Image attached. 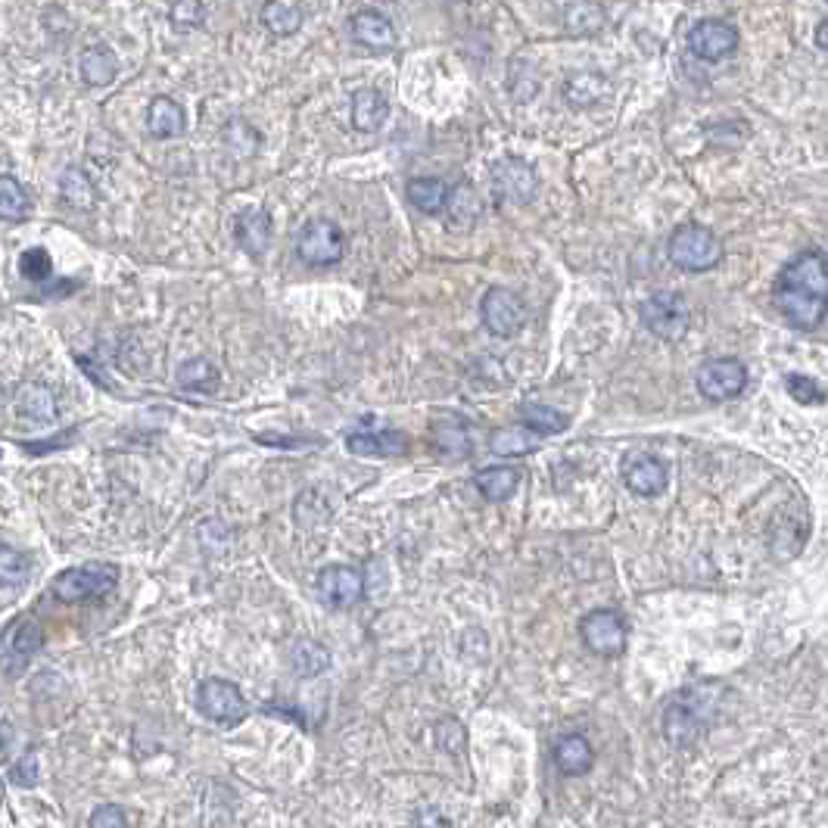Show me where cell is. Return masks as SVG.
I'll return each mask as SVG.
<instances>
[{"label": "cell", "instance_id": "obj_1", "mask_svg": "<svg viewBox=\"0 0 828 828\" xmlns=\"http://www.w3.org/2000/svg\"><path fill=\"white\" fill-rule=\"evenodd\" d=\"M776 306L795 331H816L828 318V259L819 249H804L782 266Z\"/></svg>", "mask_w": 828, "mask_h": 828}, {"label": "cell", "instance_id": "obj_2", "mask_svg": "<svg viewBox=\"0 0 828 828\" xmlns=\"http://www.w3.org/2000/svg\"><path fill=\"white\" fill-rule=\"evenodd\" d=\"M666 256L670 262L689 271V275H701V271H713L723 262V240L697 221H685L666 240Z\"/></svg>", "mask_w": 828, "mask_h": 828}, {"label": "cell", "instance_id": "obj_3", "mask_svg": "<svg viewBox=\"0 0 828 828\" xmlns=\"http://www.w3.org/2000/svg\"><path fill=\"white\" fill-rule=\"evenodd\" d=\"M118 586V567L116 563L106 561H94V563H82V567H72L66 573H60L53 586H50V596L60 598L63 604H79V601H87V598H100L110 596Z\"/></svg>", "mask_w": 828, "mask_h": 828}, {"label": "cell", "instance_id": "obj_4", "mask_svg": "<svg viewBox=\"0 0 828 828\" xmlns=\"http://www.w3.org/2000/svg\"><path fill=\"white\" fill-rule=\"evenodd\" d=\"M639 318L645 324L648 331L654 337H661L666 343H676L682 340L689 328H692V309L682 293L676 290H658L639 306Z\"/></svg>", "mask_w": 828, "mask_h": 828}, {"label": "cell", "instance_id": "obj_5", "mask_svg": "<svg viewBox=\"0 0 828 828\" xmlns=\"http://www.w3.org/2000/svg\"><path fill=\"white\" fill-rule=\"evenodd\" d=\"M713 713V701H707V695L695 689V692H682L680 697H673L666 704V713H663V735L670 745H692L697 735L704 732L707 720Z\"/></svg>", "mask_w": 828, "mask_h": 828}, {"label": "cell", "instance_id": "obj_6", "mask_svg": "<svg viewBox=\"0 0 828 828\" xmlns=\"http://www.w3.org/2000/svg\"><path fill=\"white\" fill-rule=\"evenodd\" d=\"M297 252L306 266H337L343 259V252H346V237H343V231L333 221L315 218V221L302 225V231L297 237Z\"/></svg>", "mask_w": 828, "mask_h": 828}, {"label": "cell", "instance_id": "obj_7", "mask_svg": "<svg viewBox=\"0 0 828 828\" xmlns=\"http://www.w3.org/2000/svg\"><path fill=\"white\" fill-rule=\"evenodd\" d=\"M197 711L218 726L234 729L247 720V701L234 682L203 680L197 689Z\"/></svg>", "mask_w": 828, "mask_h": 828}, {"label": "cell", "instance_id": "obj_8", "mask_svg": "<svg viewBox=\"0 0 828 828\" xmlns=\"http://www.w3.org/2000/svg\"><path fill=\"white\" fill-rule=\"evenodd\" d=\"M480 318L483 328L498 337V340H508V337H517L527 324V302L517 297L514 290H505V287H493L480 302Z\"/></svg>", "mask_w": 828, "mask_h": 828}, {"label": "cell", "instance_id": "obj_9", "mask_svg": "<svg viewBox=\"0 0 828 828\" xmlns=\"http://www.w3.org/2000/svg\"><path fill=\"white\" fill-rule=\"evenodd\" d=\"M747 386V368L738 359H711L697 371V390L701 396L711 402H729V399L742 396Z\"/></svg>", "mask_w": 828, "mask_h": 828}, {"label": "cell", "instance_id": "obj_10", "mask_svg": "<svg viewBox=\"0 0 828 828\" xmlns=\"http://www.w3.org/2000/svg\"><path fill=\"white\" fill-rule=\"evenodd\" d=\"M318 596L333 611L355 608L362 601V596H365V580H362V573L355 567L331 563V567H324L318 573Z\"/></svg>", "mask_w": 828, "mask_h": 828}, {"label": "cell", "instance_id": "obj_11", "mask_svg": "<svg viewBox=\"0 0 828 828\" xmlns=\"http://www.w3.org/2000/svg\"><path fill=\"white\" fill-rule=\"evenodd\" d=\"M582 642L601 658H617L627 648V623L617 611H592L580 623Z\"/></svg>", "mask_w": 828, "mask_h": 828}, {"label": "cell", "instance_id": "obj_12", "mask_svg": "<svg viewBox=\"0 0 828 828\" xmlns=\"http://www.w3.org/2000/svg\"><path fill=\"white\" fill-rule=\"evenodd\" d=\"M738 29L723 19H704L689 32V50L704 63H720L738 50Z\"/></svg>", "mask_w": 828, "mask_h": 828}, {"label": "cell", "instance_id": "obj_13", "mask_svg": "<svg viewBox=\"0 0 828 828\" xmlns=\"http://www.w3.org/2000/svg\"><path fill=\"white\" fill-rule=\"evenodd\" d=\"M44 642V632L34 620H19L10 627L7 639H3V654H0V673L7 676H19L32 658L38 654V648Z\"/></svg>", "mask_w": 828, "mask_h": 828}, {"label": "cell", "instance_id": "obj_14", "mask_svg": "<svg viewBox=\"0 0 828 828\" xmlns=\"http://www.w3.org/2000/svg\"><path fill=\"white\" fill-rule=\"evenodd\" d=\"M493 187L501 199H511V203H530L532 194H536V172L532 166H527L524 159L517 156H508L501 159L496 168H493Z\"/></svg>", "mask_w": 828, "mask_h": 828}, {"label": "cell", "instance_id": "obj_15", "mask_svg": "<svg viewBox=\"0 0 828 828\" xmlns=\"http://www.w3.org/2000/svg\"><path fill=\"white\" fill-rule=\"evenodd\" d=\"M623 483L630 486L635 496H658L666 486V464L654 455H630L623 462Z\"/></svg>", "mask_w": 828, "mask_h": 828}, {"label": "cell", "instance_id": "obj_16", "mask_svg": "<svg viewBox=\"0 0 828 828\" xmlns=\"http://www.w3.org/2000/svg\"><path fill=\"white\" fill-rule=\"evenodd\" d=\"M346 448L362 458H396L408 452V436L399 431H355L346 436Z\"/></svg>", "mask_w": 828, "mask_h": 828}, {"label": "cell", "instance_id": "obj_17", "mask_svg": "<svg viewBox=\"0 0 828 828\" xmlns=\"http://www.w3.org/2000/svg\"><path fill=\"white\" fill-rule=\"evenodd\" d=\"M234 240L247 256L262 259L268 244H271V216L266 209H244L234 218Z\"/></svg>", "mask_w": 828, "mask_h": 828}, {"label": "cell", "instance_id": "obj_18", "mask_svg": "<svg viewBox=\"0 0 828 828\" xmlns=\"http://www.w3.org/2000/svg\"><path fill=\"white\" fill-rule=\"evenodd\" d=\"M147 132L156 141H172L187 132V113L178 100L153 97L147 106Z\"/></svg>", "mask_w": 828, "mask_h": 828}, {"label": "cell", "instance_id": "obj_19", "mask_svg": "<svg viewBox=\"0 0 828 828\" xmlns=\"http://www.w3.org/2000/svg\"><path fill=\"white\" fill-rule=\"evenodd\" d=\"M17 412L19 417L32 421V424H53L60 417V405L56 396L50 393L44 383H22L17 393Z\"/></svg>", "mask_w": 828, "mask_h": 828}, {"label": "cell", "instance_id": "obj_20", "mask_svg": "<svg viewBox=\"0 0 828 828\" xmlns=\"http://www.w3.org/2000/svg\"><path fill=\"white\" fill-rule=\"evenodd\" d=\"M352 38L368 50H393L396 48V29L393 22L377 10H362L352 17Z\"/></svg>", "mask_w": 828, "mask_h": 828}, {"label": "cell", "instance_id": "obj_21", "mask_svg": "<svg viewBox=\"0 0 828 828\" xmlns=\"http://www.w3.org/2000/svg\"><path fill=\"white\" fill-rule=\"evenodd\" d=\"M386 118H390V100H386L383 91H377V87H362V91H355V97H352V125H355L359 132H381Z\"/></svg>", "mask_w": 828, "mask_h": 828}, {"label": "cell", "instance_id": "obj_22", "mask_svg": "<svg viewBox=\"0 0 828 828\" xmlns=\"http://www.w3.org/2000/svg\"><path fill=\"white\" fill-rule=\"evenodd\" d=\"M79 72L87 87H110L118 75V60L106 44H91L79 60Z\"/></svg>", "mask_w": 828, "mask_h": 828}, {"label": "cell", "instance_id": "obj_23", "mask_svg": "<svg viewBox=\"0 0 828 828\" xmlns=\"http://www.w3.org/2000/svg\"><path fill=\"white\" fill-rule=\"evenodd\" d=\"M448 194L452 190L443 178H412L405 184V197L424 216H439L448 206Z\"/></svg>", "mask_w": 828, "mask_h": 828}, {"label": "cell", "instance_id": "obj_24", "mask_svg": "<svg viewBox=\"0 0 828 828\" xmlns=\"http://www.w3.org/2000/svg\"><path fill=\"white\" fill-rule=\"evenodd\" d=\"M262 25L268 32L278 34V38H287V34H297L302 29V19H306V10L299 0H266L262 7Z\"/></svg>", "mask_w": 828, "mask_h": 828}, {"label": "cell", "instance_id": "obj_25", "mask_svg": "<svg viewBox=\"0 0 828 828\" xmlns=\"http://www.w3.org/2000/svg\"><path fill=\"white\" fill-rule=\"evenodd\" d=\"M555 760H558V766H561L567 776H582V773L592 769L596 751H592V745L582 735H567L555 747Z\"/></svg>", "mask_w": 828, "mask_h": 828}, {"label": "cell", "instance_id": "obj_26", "mask_svg": "<svg viewBox=\"0 0 828 828\" xmlns=\"http://www.w3.org/2000/svg\"><path fill=\"white\" fill-rule=\"evenodd\" d=\"M218 383H221V374H218V368L209 362V359H187L178 368V386L187 390V393H216Z\"/></svg>", "mask_w": 828, "mask_h": 828}, {"label": "cell", "instance_id": "obj_27", "mask_svg": "<svg viewBox=\"0 0 828 828\" xmlns=\"http://www.w3.org/2000/svg\"><path fill=\"white\" fill-rule=\"evenodd\" d=\"M60 194L75 209H94L97 206V187L87 178V172L79 166H69L60 175Z\"/></svg>", "mask_w": 828, "mask_h": 828}, {"label": "cell", "instance_id": "obj_28", "mask_svg": "<svg viewBox=\"0 0 828 828\" xmlns=\"http://www.w3.org/2000/svg\"><path fill=\"white\" fill-rule=\"evenodd\" d=\"M290 666L297 670V676H302V680H315L318 673H324L331 666V651L312 642V639H299L293 645V654H290Z\"/></svg>", "mask_w": 828, "mask_h": 828}, {"label": "cell", "instance_id": "obj_29", "mask_svg": "<svg viewBox=\"0 0 828 828\" xmlns=\"http://www.w3.org/2000/svg\"><path fill=\"white\" fill-rule=\"evenodd\" d=\"M542 436H536L530 427H501L489 436V448L501 455V458H520L530 455L532 448L539 446Z\"/></svg>", "mask_w": 828, "mask_h": 828}, {"label": "cell", "instance_id": "obj_30", "mask_svg": "<svg viewBox=\"0 0 828 828\" xmlns=\"http://www.w3.org/2000/svg\"><path fill=\"white\" fill-rule=\"evenodd\" d=\"M32 216V197L13 175H0V221H22Z\"/></svg>", "mask_w": 828, "mask_h": 828}, {"label": "cell", "instance_id": "obj_31", "mask_svg": "<svg viewBox=\"0 0 828 828\" xmlns=\"http://www.w3.org/2000/svg\"><path fill=\"white\" fill-rule=\"evenodd\" d=\"M517 483H520V474H517L514 467H486V470L477 474V489H480L489 501H505V498H511L514 489H517Z\"/></svg>", "mask_w": 828, "mask_h": 828}, {"label": "cell", "instance_id": "obj_32", "mask_svg": "<svg viewBox=\"0 0 828 828\" xmlns=\"http://www.w3.org/2000/svg\"><path fill=\"white\" fill-rule=\"evenodd\" d=\"M32 577V558L13 546H0V586L22 589Z\"/></svg>", "mask_w": 828, "mask_h": 828}, {"label": "cell", "instance_id": "obj_33", "mask_svg": "<svg viewBox=\"0 0 828 828\" xmlns=\"http://www.w3.org/2000/svg\"><path fill=\"white\" fill-rule=\"evenodd\" d=\"M520 417H524V427H530L536 436H551V433H563L570 427V417L548 408V405H524Z\"/></svg>", "mask_w": 828, "mask_h": 828}, {"label": "cell", "instance_id": "obj_34", "mask_svg": "<svg viewBox=\"0 0 828 828\" xmlns=\"http://www.w3.org/2000/svg\"><path fill=\"white\" fill-rule=\"evenodd\" d=\"M601 22H604V10H601L598 0H570L567 3V25H570V32L592 34L601 29Z\"/></svg>", "mask_w": 828, "mask_h": 828}, {"label": "cell", "instance_id": "obj_35", "mask_svg": "<svg viewBox=\"0 0 828 828\" xmlns=\"http://www.w3.org/2000/svg\"><path fill=\"white\" fill-rule=\"evenodd\" d=\"M221 137H225L228 149L237 153V156H256V149L262 147V134L256 132L247 118H231V122L225 125Z\"/></svg>", "mask_w": 828, "mask_h": 828}, {"label": "cell", "instance_id": "obj_36", "mask_svg": "<svg viewBox=\"0 0 828 828\" xmlns=\"http://www.w3.org/2000/svg\"><path fill=\"white\" fill-rule=\"evenodd\" d=\"M433 439H436V446L443 448L446 455H455V458H464L470 452V439H467V431H464L462 421H439L433 427Z\"/></svg>", "mask_w": 828, "mask_h": 828}, {"label": "cell", "instance_id": "obj_37", "mask_svg": "<svg viewBox=\"0 0 828 828\" xmlns=\"http://www.w3.org/2000/svg\"><path fill=\"white\" fill-rule=\"evenodd\" d=\"M19 275L32 283L50 281V275H53V262H50L48 249L44 247L25 249V252L19 256Z\"/></svg>", "mask_w": 828, "mask_h": 828}, {"label": "cell", "instance_id": "obj_38", "mask_svg": "<svg viewBox=\"0 0 828 828\" xmlns=\"http://www.w3.org/2000/svg\"><path fill=\"white\" fill-rule=\"evenodd\" d=\"M168 19H172L175 29L194 32V29H203V22H206V7L199 0H172Z\"/></svg>", "mask_w": 828, "mask_h": 828}, {"label": "cell", "instance_id": "obj_39", "mask_svg": "<svg viewBox=\"0 0 828 828\" xmlns=\"http://www.w3.org/2000/svg\"><path fill=\"white\" fill-rule=\"evenodd\" d=\"M785 386H788V396L800 402V405H819L826 402V390L813 377H804V374H788L785 377Z\"/></svg>", "mask_w": 828, "mask_h": 828}, {"label": "cell", "instance_id": "obj_40", "mask_svg": "<svg viewBox=\"0 0 828 828\" xmlns=\"http://www.w3.org/2000/svg\"><path fill=\"white\" fill-rule=\"evenodd\" d=\"M10 779L22 785V788H32L41 779V769H38V751H25L22 754V760L10 769Z\"/></svg>", "mask_w": 828, "mask_h": 828}, {"label": "cell", "instance_id": "obj_41", "mask_svg": "<svg viewBox=\"0 0 828 828\" xmlns=\"http://www.w3.org/2000/svg\"><path fill=\"white\" fill-rule=\"evenodd\" d=\"M436 745L443 747L446 754H462V747H464L462 723H455V720H443V723L436 726Z\"/></svg>", "mask_w": 828, "mask_h": 828}, {"label": "cell", "instance_id": "obj_42", "mask_svg": "<svg viewBox=\"0 0 828 828\" xmlns=\"http://www.w3.org/2000/svg\"><path fill=\"white\" fill-rule=\"evenodd\" d=\"M87 828H128V822H125V813L118 810L116 804H103V807L91 813Z\"/></svg>", "mask_w": 828, "mask_h": 828}, {"label": "cell", "instance_id": "obj_43", "mask_svg": "<svg viewBox=\"0 0 828 828\" xmlns=\"http://www.w3.org/2000/svg\"><path fill=\"white\" fill-rule=\"evenodd\" d=\"M414 828H452V822L436 807H424L414 816Z\"/></svg>", "mask_w": 828, "mask_h": 828}, {"label": "cell", "instance_id": "obj_44", "mask_svg": "<svg viewBox=\"0 0 828 828\" xmlns=\"http://www.w3.org/2000/svg\"><path fill=\"white\" fill-rule=\"evenodd\" d=\"M816 48L826 50V53H828V19H826V22H819V25H816Z\"/></svg>", "mask_w": 828, "mask_h": 828}, {"label": "cell", "instance_id": "obj_45", "mask_svg": "<svg viewBox=\"0 0 828 828\" xmlns=\"http://www.w3.org/2000/svg\"><path fill=\"white\" fill-rule=\"evenodd\" d=\"M0 797H3V788H0Z\"/></svg>", "mask_w": 828, "mask_h": 828}]
</instances>
